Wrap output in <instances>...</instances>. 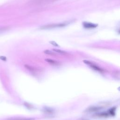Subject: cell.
I'll use <instances>...</instances> for the list:
<instances>
[{"label":"cell","mask_w":120,"mask_h":120,"mask_svg":"<svg viewBox=\"0 0 120 120\" xmlns=\"http://www.w3.org/2000/svg\"><path fill=\"white\" fill-rule=\"evenodd\" d=\"M101 108L100 107H98V106H91L90 107L88 108H87L85 112H96L98 111L99 110H100Z\"/></svg>","instance_id":"277c9868"},{"label":"cell","mask_w":120,"mask_h":120,"mask_svg":"<svg viewBox=\"0 0 120 120\" xmlns=\"http://www.w3.org/2000/svg\"><path fill=\"white\" fill-rule=\"evenodd\" d=\"M24 67L26 68H27L28 70L31 71V72H33L35 70V68L33 67H31L30 65H24Z\"/></svg>","instance_id":"9c48e42d"},{"label":"cell","mask_w":120,"mask_h":120,"mask_svg":"<svg viewBox=\"0 0 120 120\" xmlns=\"http://www.w3.org/2000/svg\"><path fill=\"white\" fill-rule=\"evenodd\" d=\"M45 60L48 63L53 65H57L59 64V62L58 61L52 59H45Z\"/></svg>","instance_id":"8992f818"},{"label":"cell","mask_w":120,"mask_h":120,"mask_svg":"<svg viewBox=\"0 0 120 120\" xmlns=\"http://www.w3.org/2000/svg\"><path fill=\"white\" fill-rule=\"evenodd\" d=\"M52 50L54 51V52H58V53H62V54H64V53H65L66 52L64 51H63V50H61L60 49H53Z\"/></svg>","instance_id":"30bf717a"},{"label":"cell","mask_w":120,"mask_h":120,"mask_svg":"<svg viewBox=\"0 0 120 120\" xmlns=\"http://www.w3.org/2000/svg\"><path fill=\"white\" fill-rule=\"evenodd\" d=\"M49 43L51 45H52L53 46H54L55 47H60V46L55 41H49Z\"/></svg>","instance_id":"8fae6325"},{"label":"cell","mask_w":120,"mask_h":120,"mask_svg":"<svg viewBox=\"0 0 120 120\" xmlns=\"http://www.w3.org/2000/svg\"><path fill=\"white\" fill-rule=\"evenodd\" d=\"M44 53L46 54H48V55H55V53L52 52V51L49 50H45L44 51Z\"/></svg>","instance_id":"ba28073f"},{"label":"cell","mask_w":120,"mask_h":120,"mask_svg":"<svg viewBox=\"0 0 120 120\" xmlns=\"http://www.w3.org/2000/svg\"><path fill=\"white\" fill-rule=\"evenodd\" d=\"M0 60L4 61H6L7 60V57L4 56H0Z\"/></svg>","instance_id":"5bb4252c"},{"label":"cell","mask_w":120,"mask_h":120,"mask_svg":"<svg viewBox=\"0 0 120 120\" xmlns=\"http://www.w3.org/2000/svg\"><path fill=\"white\" fill-rule=\"evenodd\" d=\"M97 116H99V117H107L109 116V114L108 112L106 111V112H100L97 114Z\"/></svg>","instance_id":"52a82bcc"},{"label":"cell","mask_w":120,"mask_h":120,"mask_svg":"<svg viewBox=\"0 0 120 120\" xmlns=\"http://www.w3.org/2000/svg\"><path fill=\"white\" fill-rule=\"evenodd\" d=\"M83 61L84 63L88 65L89 67H90L91 68H92L94 70H96V71H98L100 73H103L104 72V70L102 68H100L99 67H98V65H97L94 63H93L91 61H90L88 60H84Z\"/></svg>","instance_id":"7a4b0ae2"},{"label":"cell","mask_w":120,"mask_h":120,"mask_svg":"<svg viewBox=\"0 0 120 120\" xmlns=\"http://www.w3.org/2000/svg\"><path fill=\"white\" fill-rule=\"evenodd\" d=\"M34 119L32 118H21V119H17L14 120H34Z\"/></svg>","instance_id":"4fadbf2b"},{"label":"cell","mask_w":120,"mask_h":120,"mask_svg":"<svg viewBox=\"0 0 120 120\" xmlns=\"http://www.w3.org/2000/svg\"><path fill=\"white\" fill-rule=\"evenodd\" d=\"M107 112L109 114V116H114L115 115V114H116V107H112L110 108L107 111Z\"/></svg>","instance_id":"5b68a950"},{"label":"cell","mask_w":120,"mask_h":120,"mask_svg":"<svg viewBox=\"0 0 120 120\" xmlns=\"http://www.w3.org/2000/svg\"><path fill=\"white\" fill-rule=\"evenodd\" d=\"M83 26L85 28L87 29H93V28H95L98 26L97 24H95L91 22H84L82 23Z\"/></svg>","instance_id":"3957f363"},{"label":"cell","mask_w":120,"mask_h":120,"mask_svg":"<svg viewBox=\"0 0 120 120\" xmlns=\"http://www.w3.org/2000/svg\"></svg>","instance_id":"2e32d148"},{"label":"cell","mask_w":120,"mask_h":120,"mask_svg":"<svg viewBox=\"0 0 120 120\" xmlns=\"http://www.w3.org/2000/svg\"><path fill=\"white\" fill-rule=\"evenodd\" d=\"M67 24L66 23H53V24H49L47 25H43L40 27L39 29L41 30H47L50 29L57 27H62L66 26Z\"/></svg>","instance_id":"6da1fadb"},{"label":"cell","mask_w":120,"mask_h":120,"mask_svg":"<svg viewBox=\"0 0 120 120\" xmlns=\"http://www.w3.org/2000/svg\"><path fill=\"white\" fill-rule=\"evenodd\" d=\"M44 112L46 113H52V109H51L50 108L49 109H48V108H46V109H45L44 110Z\"/></svg>","instance_id":"7c38bea8"},{"label":"cell","mask_w":120,"mask_h":120,"mask_svg":"<svg viewBox=\"0 0 120 120\" xmlns=\"http://www.w3.org/2000/svg\"><path fill=\"white\" fill-rule=\"evenodd\" d=\"M118 90L120 91V87L118 88Z\"/></svg>","instance_id":"9a60e30c"}]
</instances>
